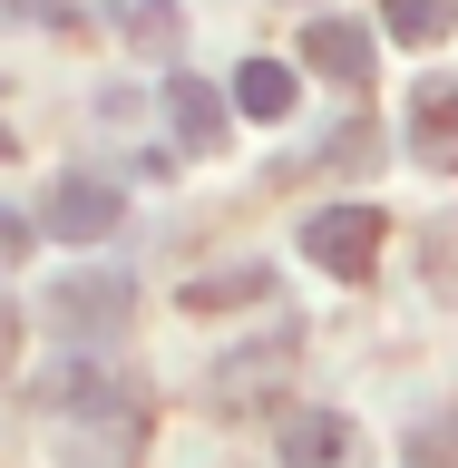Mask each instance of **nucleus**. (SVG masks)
I'll list each match as a JSON object with an SVG mask.
<instances>
[{
	"instance_id": "1",
	"label": "nucleus",
	"mask_w": 458,
	"mask_h": 468,
	"mask_svg": "<svg viewBox=\"0 0 458 468\" xmlns=\"http://www.w3.org/2000/svg\"><path fill=\"white\" fill-rule=\"evenodd\" d=\"M127 303H137V283H127L117 263H88V273H59V283L39 292V322L69 332V342H98V332L127 322Z\"/></svg>"
},
{
	"instance_id": "2",
	"label": "nucleus",
	"mask_w": 458,
	"mask_h": 468,
	"mask_svg": "<svg viewBox=\"0 0 458 468\" xmlns=\"http://www.w3.org/2000/svg\"><path fill=\"white\" fill-rule=\"evenodd\" d=\"M117 225H127V196H117L108 176H59L49 196H39V234H59V244H98Z\"/></svg>"
},
{
	"instance_id": "3",
	"label": "nucleus",
	"mask_w": 458,
	"mask_h": 468,
	"mask_svg": "<svg viewBox=\"0 0 458 468\" xmlns=\"http://www.w3.org/2000/svg\"><path fill=\"white\" fill-rule=\"evenodd\" d=\"M380 234H390V225H380L371 205H322L313 225H303V254H313L322 273H342V283H361V273L380 263Z\"/></svg>"
},
{
	"instance_id": "4",
	"label": "nucleus",
	"mask_w": 458,
	"mask_h": 468,
	"mask_svg": "<svg viewBox=\"0 0 458 468\" xmlns=\"http://www.w3.org/2000/svg\"><path fill=\"white\" fill-rule=\"evenodd\" d=\"M273 459L283 468H351V420L342 410H283L273 420Z\"/></svg>"
},
{
	"instance_id": "5",
	"label": "nucleus",
	"mask_w": 458,
	"mask_h": 468,
	"mask_svg": "<svg viewBox=\"0 0 458 468\" xmlns=\"http://www.w3.org/2000/svg\"><path fill=\"white\" fill-rule=\"evenodd\" d=\"M410 156L458 176V79H420L410 88Z\"/></svg>"
},
{
	"instance_id": "6",
	"label": "nucleus",
	"mask_w": 458,
	"mask_h": 468,
	"mask_svg": "<svg viewBox=\"0 0 458 468\" xmlns=\"http://www.w3.org/2000/svg\"><path fill=\"white\" fill-rule=\"evenodd\" d=\"M303 58H313L342 98L371 88V29H361V20H313V29H303Z\"/></svg>"
},
{
	"instance_id": "7",
	"label": "nucleus",
	"mask_w": 458,
	"mask_h": 468,
	"mask_svg": "<svg viewBox=\"0 0 458 468\" xmlns=\"http://www.w3.org/2000/svg\"><path fill=\"white\" fill-rule=\"evenodd\" d=\"M166 127L186 137V156H215V146H225V98L176 69V79H166Z\"/></svg>"
},
{
	"instance_id": "8",
	"label": "nucleus",
	"mask_w": 458,
	"mask_h": 468,
	"mask_svg": "<svg viewBox=\"0 0 458 468\" xmlns=\"http://www.w3.org/2000/svg\"><path fill=\"white\" fill-rule=\"evenodd\" d=\"M293 98H303V88H293V69H283V58H244V69H234V108L254 117V127L293 117Z\"/></svg>"
},
{
	"instance_id": "9",
	"label": "nucleus",
	"mask_w": 458,
	"mask_h": 468,
	"mask_svg": "<svg viewBox=\"0 0 458 468\" xmlns=\"http://www.w3.org/2000/svg\"><path fill=\"white\" fill-rule=\"evenodd\" d=\"M49 410H117V380L108 371H88V361H59V371H39L29 380Z\"/></svg>"
},
{
	"instance_id": "10",
	"label": "nucleus",
	"mask_w": 458,
	"mask_h": 468,
	"mask_svg": "<svg viewBox=\"0 0 458 468\" xmlns=\"http://www.w3.org/2000/svg\"><path fill=\"white\" fill-rule=\"evenodd\" d=\"M380 20H390V39H410V49H439L458 29V0H380Z\"/></svg>"
},
{
	"instance_id": "11",
	"label": "nucleus",
	"mask_w": 458,
	"mask_h": 468,
	"mask_svg": "<svg viewBox=\"0 0 458 468\" xmlns=\"http://www.w3.org/2000/svg\"><path fill=\"white\" fill-rule=\"evenodd\" d=\"M410 468H458V400L410 420Z\"/></svg>"
},
{
	"instance_id": "12",
	"label": "nucleus",
	"mask_w": 458,
	"mask_h": 468,
	"mask_svg": "<svg viewBox=\"0 0 458 468\" xmlns=\"http://www.w3.org/2000/svg\"><path fill=\"white\" fill-rule=\"evenodd\" d=\"M225 303H273V273H263V263H244V273L186 283V313H225Z\"/></svg>"
},
{
	"instance_id": "13",
	"label": "nucleus",
	"mask_w": 458,
	"mask_h": 468,
	"mask_svg": "<svg viewBox=\"0 0 458 468\" xmlns=\"http://www.w3.org/2000/svg\"><path fill=\"white\" fill-rule=\"evenodd\" d=\"M371 146H380V137H371V117H342V127H332V137L303 156V166H342V176H361V166H380Z\"/></svg>"
},
{
	"instance_id": "14",
	"label": "nucleus",
	"mask_w": 458,
	"mask_h": 468,
	"mask_svg": "<svg viewBox=\"0 0 458 468\" xmlns=\"http://www.w3.org/2000/svg\"><path fill=\"white\" fill-rule=\"evenodd\" d=\"M117 20H127V39H137V49H176V29H186V10H176V0H127Z\"/></svg>"
},
{
	"instance_id": "15",
	"label": "nucleus",
	"mask_w": 458,
	"mask_h": 468,
	"mask_svg": "<svg viewBox=\"0 0 458 468\" xmlns=\"http://www.w3.org/2000/svg\"><path fill=\"white\" fill-rule=\"evenodd\" d=\"M29 254V215H0V263H20Z\"/></svg>"
},
{
	"instance_id": "16",
	"label": "nucleus",
	"mask_w": 458,
	"mask_h": 468,
	"mask_svg": "<svg viewBox=\"0 0 458 468\" xmlns=\"http://www.w3.org/2000/svg\"><path fill=\"white\" fill-rule=\"evenodd\" d=\"M10 342H20V313H10V303H0V361H10Z\"/></svg>"
}]
</instances>
